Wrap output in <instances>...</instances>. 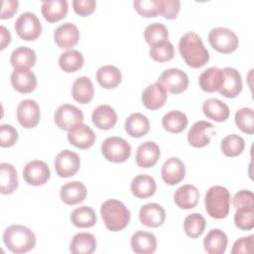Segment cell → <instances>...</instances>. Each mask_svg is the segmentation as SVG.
I'll use <instances>...</instances> for the list:
<instances>
[{"mask_svg": "<svg viewBox=\"0 0 254 254\" xmlns=\"http://www.w3.org/2000/svg\"><path fill=\"white\" fill-rule=\"evenodd\" d=\"M100 214L105 227L113 232L123 230L131 218L130 210L120 200L111 198L100 206Z\"/></svg>", "mask_w": 254, "mask_h": 254, "instance_id": "3", "label": "cell"}, {"mask_svg": "<svg viewBox=\"0 0 254 254\" xmlns=\"http://www.w3.org/2000/svg\"><path fill=\"white\" fill-rule=\"evenodd\" d=\"M71 95L73 99L81 104L90 102L94 95V87L92 81L87 76L77 77L71 86Z\"/></svg>", "mask_w": 254, "mask_h": 254, "instance_id": "33", "label": "cell"}, {"mask_svg": "<svg viewBox=\"0 0 254 254\" xmlns=\"http://www.w3.org/2000/svg\"><path fill=\"white\" fill-rule=\"evenodd\" d=\"M96 79L100 86H102L103 88L112 89L120 84L122 80V74L117 66L106 64L100 66L97 69Z\"/></svg>", "mask_w": 254, "mask_h": 254, "instance_id": "35", "label": "cell"}, {"mask_svg": "<svg viewBox=\"0 0 254 254\" xmlns=\"http://www.w3.org/2000/svg\"><path fill=\"white\" fill-rule=\"evenodd\" d=\"M17 119L21 126L26 129L36 127L41 119V109L34 99H24L17 107Z\"/></svg>", "mask_w": 254, "mask_h": 254, "instance_id": "13", "label": "cell"}, {"mask_svg": "<svg viewBox=\"0 0 254 254\" xmlns=\"http://www.w3.org/2000/svg\"><path fill=\"white\" fill-rule=\"evenodd\" d=\"M253 246H254L253 234L246 237H241L234 242L231 249V253L232 254H240V253L250 254L253 252Z\"/></svg>", "mask_w": 254, "mask_h": 254, "instance_id": "49", "label": "cell"}, {"mask_svg": "<svg viewBox=\"0 0 254 254\" xmlns=\"http://www.w3.org/2000/svg\"><path fill=\"white\" fill-rule=\"evenodd\" d=\"M37 56L34 50L28 47L16 48L10 56V64L14 68L17 67H33L36 64Z\"/></svg>", "mask_w": 254, "mask_h": 254, "instance_id": "37", "label": "cell"}, {"mask_svg": "<svg viewBox=\"0 0 254 254\" xmlns=\"http://www.w3.org/2000/svg\"><path fill=\"white\" fill-rule=\"evenodd\" d=\"M0 178L1 194H11L18 189V174L15 167L12 164L5 162L0 164Z\"/></svg>", "mask_w": 254, "mask_h": 254, "instance_id": "34", "label": "cell"}, {"mask_svg": "<svg viewBox=\"0 0 254 254\" xmlns=\"http://www.w3.org/2000/svg\"><path fill=\"white\" fill-rule=\"evenodd\" d=\"M18 6H19V2L17 0H3L0 18L1 19L12 18L18 10Z\"/></svg>", "mask_w": 254, "mask_h": 254, "instance_id": "52", "label": "cell"}, {"mask_svg": "<svg viewBox=\"0 0 254 254\" xmlns=\"http://www.w3.org/2000/svg\"><path fill=\"white\" fill-rule=\"evenodd\" d=\"M208 42L210 46L221 54H231L236 51L239 45L236 34L225 27H216L208 33Z\"/></svg>", "mask_w": 254, "mask_h": 254, "instance_id": "5", "label": "cell"}, {"mask_svg": "<svg viewBox=\"0 0 254 254\" xmlns=\"http://www.w3.org/2000/svg\"><path fill=\"white\" fill-rule=\"evenodd\" d=\"M11 84L20 93H31L37 87L36 74L27 67H17L11 73Z\"/></svg>", "mask_w": 254, "mask_h": 254, "instance_id": "15", "label": "cell"}, {"mask_svg": "<svg viewBox=\"0 0 254 254\" xmlns=\"http://www.w3.org/2000/svg\"><path fill=\"white\" fill-rule=\"evenodd\" d=\"M72 7L77 15L85 17L95 11L96 2L94 0H73Z\"/></svg>", "mask_w": 254, "mask_h": 254, "instance_id": "50", "label": "cell"}, {"mask_svg": "<svg viewBox=\"0 0 254 254\" xmlns=\"http://www.w3.org/2000/svg\"><path fill=\"white\" fill-rule=\"evenodd\" d=\"M245 148L244 139L237 134H230L224 137L220 143L221 152L227 157L239 156Z\"/></svg>", "mask_w": 254, "mask_h": 254, "instance_id": "41", "label": "cell"}, {"mask_svg": "<svg viewBox=\"0 0 254 254\" xmlns=\"http://www.w3.org/2000/svg\"><path fill=\"white\" fill-rule=\"evenodd\" d=\"M87 195L86 187L78 181H72L62 186L60 196L63 202L67 205H75L82 202Z\"/></svg>", "mask_w": 254, "mask_h": 254, "instance_id": "22", "label": "cell"}, {"mask_svg": "<svg viewBox=\"0 0 254 254\" xmlns=\"http://www.w3.org/2000/svg\"><path fill=\"white\" fill-rule=\"evenodd\" d=\"M130 190L134 196L138 198H148L155 194L157 185L151 176L141 174L133 178Z\"/></svg>", "mask_w": 254, "mask_h": 254, "instance_id": "26", "label": "cell"}, {"mask_svg": "<svg viewBox=\"0 0 254 254\" xmlns=\"http://www.w3.org/2000/svg\"><path fill=\"white\" fill-rule=\"evenodd\" d=\"M55 170L61 178H70L74 176L80 167L79 156L70 150L61 151L55 158Z\"/></svg>", "mask_w": 254, "mask_h": 254, "instance_id": "10", "label": "cell"}, {"mask_svg": "<svg viewBox=\"0 0 254 254\" xmlns=\"http://www.w3.org/2000/svg\"><path fill=\"white\" fill-rule=\"evenodd\" d=\"M84 119L82 111L72 104H63L55 112L54 120L56 125L62 130H70L77 124L82 123Z\"/></svg>", "mask_w": 254, "mask_h": 254, "instance_id": "9", "label": "cell"}, {"mask_svg": "<svg viewBox=\"0 0 254 254\" xmlns=\"http://www.w3.org/2000/svg\"><path fill=\"white\" fill-rule=\"evenodd\" d=\"M139 219L143 225L150 228H157L165 222L166 211L161 204L149 202L140 208Z\"/></svg>", "mask_w": 254, "mask_h": 254, "instance_id": "18", "label": "cell"}, {"mask_svg": "<svg viewBox=\"0 0 254 254\" xmlns=\"http://www.w3.org/2000/svg\"><path fill=\"white\" fill-rule=\"evenodd\" d=\"M84 58L82 54L76 50H69L61 54L59 58L60 67L66 73L75 72L83 65Z\"/></svg>", "mask_w": 254, "mask_h": 254, "instance_id": "39", "label": "cell"}, {"mask_svg": "<svg viewBox=\"0 0 254 254\" xmlns=\"http://www.w3.org/2000/svg\"><path fill=\"white\" fill-rule=\"evenodd\" d=\"M187 115L179 110H172L166 113L162 118V125L170 133L178 134L183 132L188 126Z\"/></svg>", "mask_w": 254, "mask_h": 254, "instance_id": "36", "label": "cell"}, {"mask_svg": "<svg viewBox=\"0 0 254 254\" xmlns=\"http://www.w3.org/2000/svg\"><path fill=\"white\" fill-rule=\"evenodd\" d=\"M203 114L215 121V122H224L228 119L230 111L227 104L217 98H207L202 103Z\"/></svg>", "mask_w": 254, "mask_h": 254, "instance_id": "31", "label": "cell"}, {"mask_svg": "<svg viewBox=\"0 0 254 254\" xmlns=\"http://www.w3.org/2000/svg\"><path fill=\"white\" fill-rule=\"evenodd\" d=\"M169 38V32L167 27L159 22L148 25L144 32V39L148 45L154 46L161 42L167 41Z\"/></svg>", "mask_w": 254, "mask_h": 254, "instance_id": "42", "label": "cell"}, {"mask_svg": "<svg viewBox=\"0 0 254 254\" xmlns=\"http://www.w3.org/2000/svg\"><path fill=\"white\" fill-rule=\"evenodd\" d=\"M19 135L15 127L10 124H2L0 126V146L9 148L14 146L18 141Z\"/></svg>", "mask_w": 254, "mask_h": 254, "instance_id": "47", "label": "cell"}, {"mask_svg": "<svg viewBox=\"0 0 254 254\" xmlns=\"http://www.w3.org/2000/svg\"><path fill=\"white\" fill-rule=\"evenodd\" d=\"M234 224L241 230H251L254 227V208H239L234 213Z\"/></svg>", "mask_w": 254, "mask_h": 254, "instance_id": "46", "label": "cell"}, {"mask_svg": "<svg viewBox=\"0 0 254 254\" xmlns=\"http://www.w3.org/2000/svg\"><path fill=\"white\" fill-rule=\"evenodd\" d=\"M224 80L218 92L227 98H234L242 91V78L240 72L233 67H224Z\"/></svg>", "mask_w": 254, "mask_h": 254, "instance_id": "21", "label": "cell"}, {"mask_svg": "<svg viewBox=\"0 0 254 254\" xmlns=\"http://www.w3.org/2000/svg\"><path fill=\"white\" fill-rule=\"evenodd\" d=\"M66 138L69 144L72 146L78 149L86 150L93 146L96 136L88 125L80 123L67 131Z\"/></svg>", "mask_w": 254, "mask_h": 254, "instance_id": "14", "label": "cell"}, {"mask_svg": "<svg viewBox=\"0 0 254 254\" xmlns=\"http://www.w3.org/2000/svg\"><path fill=\"white\" fill-rule=\"evenodd\" d=\"M92 123L100 130L112 129L117 122L116 111L109 105L102 104L97 106L91 114Z\"/></svg>", "mask_w": 254, "mask_h": 254, "instance_id": "27", "label": "cell"}, {"mask_svg": "<svg viewBox=\"0 0 254 254\" xmlns=\"http://www.w3.org/2000/svg\"><path fill=\"white\" fill-rule=\"evenodd\" d=\"M223 80V70L216 66H211L200 73L198 77V84L203 91L214 92L221 88Z\"/></svg>", "mask_w": 254, "mask_h": 254, "instance_id": "25", "label": "cell"}, {"mask_svg": "<svg viewBox=\"0 0 254 254\" xmlns=\"http://www.w3.org/2000/svg\"><path fill=\"white\" fill-rule=\"evenodd\" d=\"M103 157L112 163L126 162L131 155V146L123 138L111 136L106 138L101 144Z\"/></svg>", "mask_w": 254, "mask_h": 254, "instance_id": "6", "label": "cell"}, {"mask_svg": "<svg viewBox=\"0 0 254 254\" xmlns=\"http://www.w3.org/2000/svg\"><path fill=\"white\" fill-rule=\"evenodd\" d=\"M97 246L96 238L88 232H78L70 240L69 251L72 254H91Z\"/></svg>", "mask_w": 254, "mask_h": 254, "instance_id": "32", "label": "cell"}, {"mask_svg": "<svg viewBox=\"0 0 254 254\" xmlns=\"http://www.w3.org/2000/svg\"><path fill=\"white\" fill-rule=\"evenodd\" d=\"M130 245L137 254H152L157 249V238L151 232L136 231L131 236Z\"/></svg>", "mask_w": 254, "mask_h": 254, "instance_id": "24", "label": "cell"}, {"mask_svg": "<svg viewBox=\"0 0 254 254\" xmlns=\"http://www.w3.org/2000/svg\"><path fill=\"white\" fill-rule=\"evenodd\" d=\"M181 9V1L179 0H163L162 15L168 20H174L178 17Z\"/></svg>", "mask_w": 254, "mask_h": 254, "instance_id": "51", "label": "cell"}, {"mask_svg": "<svg viewBox=\"0 0 254 254\" xmlns=\"http://www.w3.org/2000/svg\"><path fill=\"white\" fill-rule=\"evenodd\" d=\"M69 218L71 223L78 228L92 227L97 221V217L93 208L86 205L73 209Z\"/></svg>", "mask_w": 254, "mask_h": 254, "instance_id": "38", "label": "cell"}, {"mask_svg": "<svg viewBox=\"0 0 254 254\" xmlns=\"http://www.w3.org/2000/svg\"><path fill=\"white\" fill-rule=\"evenodd\" d=\"M17 35L24 41L37 40L42 32V24L36 14L32 12L22 13L14 25Z\"/></svg>", "mask_w": 254, "mask_h": 254, "instance_id": "7", "label": "cell"}, {"mask_svg": "<svg viewBox=\"0 0 254 254\" xmlns=\"http://www.w3.org/2000/svg\"><path fill=\"white\" fill-rule=\"evenodd\" d=\"M25 182L34 187L45 185L51 178V170L47 163L41 160H33L27 163L23 169Z\"/></svg>", "mask_w": 254, "mask_h": 254, "instance_id": "11", "label": "cell"}, {"mask_svg": "<svg viewBox=\"0 0 254 254\" xmlns=\"http://www.w3.org/2000/svg\"><path fill=\"white\" fill-rule=\"evenodd\" d=\"M125 131L133 138H141L150 131V121L147 116L136 112L130 114L125 120Z\"/></svg>", "mask_w": 254, "mask_h": 254, "instance_id": "30", "label": "cell"}, {"mask_svg": "<svg viewBox=\"0 0 254 254\" xmlns=\"http://www.w3.org/2000/svg\"><path fill=\"white\" fill-rule=\"evenodd\" d=\"M161 151L156 142L146 141L139 145L136 151V163L140 168L148 169L154 167L160 159Z\"/></svg>", "mask_w": 254, "mask_h": 254, "instance_id": "19", "label": "cell"}, {"mask_svg": "<svg viewBox=\"0 0 254 254\" xmlns=\"http://www.w3.org/2000/svg\"><path fill=\"white\" fill-rule=\"evenodd\" d=\"M142 103L150 110H157L163 107L168 99L167 90L159 82L148 85L142 92Z\"/></svg>", "mask_w": 254, "mask_h": 254, "instance_id": "16", "label": "cell"}, {"mask_svg": "<svg viewBox=\"0 0 254 254\" xmlns=\"http://www.w3.org/2000/svg\"><path fill=\"white\" fill-rule=\"evenodd\" d=\"M54 40L59 48L69 51L78 43L79 31L74 24L64 23L55 30Z\"/></svg>", "mask_w": 254, "mask_h": 254, "instance_id": "17", "label": "cell"}, {"mask_svg": "<svg viewBox=\"0 0 254 254\" xmlns=\"http://www.w3.org/2000/svg\"><path fill=\"white\" fill-rule=\"evenodd\" d=\"M179 52L185 63L191 68H199L209 61L208 51L194 32H188L181 37Z\"/></svg>", "mask_w": 254, "mask_h": 254, "instance_id": "1", "label": "cell"}, {"mask_svg": "<svg viewBox=\"0 0 254 254\" xmlns=\"http://www.w3.org/2000/svg\"><path fill=\"white\" fill-rule=\"evenodd\" d=\"M207 214L215 219L225 218L230 209V192L222 186H213L208 189L204 198Z\"/></svg>", "mask_w": 254, "mask_h": 254, "instance_id": "4", "label": "cell"}, {"mask_svg": "<svg viewBox=\"0 0 254 254\" xmlns=\"http://www.w3.org/2000/svg\"><path fill=\"white\" fill-rule=\"evenodd\" d=\"M215 134L214 125L208 121L199 120L191 125L188 132V142L194 148L207 146Z\"/></svg>", "mask_w": 254, "mask_h": 254, "instance_id": "12", "label": "cell"}, {"mask_svg": "<svg viewBox=\"0 0 254 254\" xmlns=\"http://www.w3.org/2000/svg\"><path fill=\"white\" fill-rule=\"evenodd\" d=\"M199 200V191L193 185H184L180 187L174 194V201L179 208L190 209L196 206Z\"/></svg>", "mask_w": 254, "mask_h": 254, "instance_id": "23", "label": "cell"}, {"mask_svg": "<svg viewBox=\"0 0 254 254\" xmlns=\"http://www.w3.org/2000/svg\"><path fill=\"white\" fill-rule=\"evenodd\" d=\"M0 36H1V44H0V50L3 51L6 49V47L11 43V34L7 30L6 27L1 26L0 27Z\"/></svg>", "mask_w": 254, "mask_h": 254, "instance_id": "53", "label": "cell"}, {"mask_svg": "<svg viewBox=\"0 0 254 254\" xmlns=\"http://www.w3.org/2000/svg\"><path fill=\"white\" fill-rule=\"evenodd\" d=\"M161 174L167 185L175 186L185 179L186 167L179 158L171 157L163 164Z\"/></svg>", "mask_w": 254, "mask_h": 254, "instance_id": "20", "label": "cell"}, {"mask_svg": "<svg viewBox=\"0 0 254 254\" xmlns=\"http://www.w3.org/2000/svg\"><path fill=\"white\" fill-rule=\"evenodd\" d=\"M3 242L11 252L21 254L33 250L37 239L35 233L27 226L12 224L4 230Z\"/></svg>", "mask_w": 254, "mask_h": 254, "instance_id": "2", "label": "cell"}, {"mask_svg": "<svg viewBox=\"0 0 254 254\" xmlns=\"http://www.w3.org/2000/svg\"><path fill=\"white\" fill-rule=\"evenodd\" d=\"M42 14L50 23H56L65 18L68 11V4L65 0H48L42 2Z\"/></svg>", "mask_w": 254, "mask_h": 254, "instance_id": "28", "label": "cell"}, {"mask_svg": "<svg viewBox=\"0 0 254 254\" xmlns=\"http://www.w3.org/2000/svg\"><path fill=\"white\" fill-rule=\"evenodd\" d=\"M162 3L163 0H136L133 6L140 16L152 18L162 13Z\"/></svg>", "mask_w": 254, "mask_h": 254, "instance_id": "43", "label": "cell"}, {"mask_svg": "<svg viewBox=\"0 0 254 254\" xmlns=\"http://www.w3.org/2000/svg\"><path fill=\"white\" fill-rule=\"evenodd\" d=\"M236 126L244 133L252 135L254 133V115L253 109L242 107L238 109L234 116Z\"/></svg>", "mask_w": 254, "mask_h": 254, "instance_id": "45", "label": "cell"}, {"mask_svg": "<svg viewBox=\"0 0 254 254\" xmlns=\"http://www.w3.org/2000/svg\"><path fill=\"white\" fill-rule=\"evenodd\" d=\"M232 204L235 209L254 208V195L249 190H241L232 197Z\"/></svg>", "mask_w": 254, "mask_h": 254, "instance_id": "48", "label": "cell"}, {"mask_svg": "<svg viewBox=\"0 0 254 254\" xmlns=\"http://www.w3.org/2000/svg\"><path fill=\"white\" fill-rule=\"evenodd\" d=\"M228 244L226 233L218 228L208 231L203 239L204 250L209 254H222L225 252Z\"/></svg>", "mask_w": 254, "mask_h": 254, "instance_id": "29", "label": "cell"}, {"mask_svg": "<svg viewBox=\"0 0 254 254\" xmlns=\"http://www.w3.org/2000/svg\"><path fill=\"white\" fill-rule=\"evenodd\" d=\"M158 81L167 91L173 94L182 93L189 86L188 74L182 69L175 67L165 69L159 76Z\"/></svg>", "mask_w": 254, "mask_h": 254, "instance_id": "8", "label": "cell"}, {"mask_svg": "<svg viewBox=\"0 0 254 254\" xmlns=\"http://www.w3.org/2000/svg\"><path fill=\"white\" fill-rule=\"evenodd\" d=\"M206 226V221L204 217L197 212L190 213L187 215L184 221V230L185 233L190 238L199 237Z\"/></svg>", "mask_w": 254, "mask_h": 254, "instance_id": "40", "label": "cell"}, {"mask_svg": "<svg viewBox=\"0 0 254 254\" xmlns=\"http://www.w3.org/2000/svg\"><path fill=\"white\" fill-rule=\"evenodd\" d=\"M150 57L158 63H166L173 60L175 56V48L171 42L164 41L150 47Z\"/></svg>", "mask_w": 254, "mask_h": 254, "instance_id": "44", "label": "cell"}]
</instances>
